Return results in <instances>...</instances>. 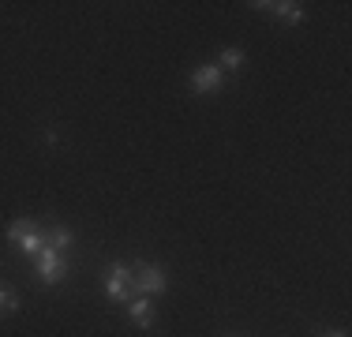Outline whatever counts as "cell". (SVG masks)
Segmentation results:
<instances>
[{
	"label": "cell",
	"mask_w": 352,
	"mask_h": 337,
	"mask_svg": "<svg viewBox=\"0 0 352 337\" xmlns=\"http://www.w3.org/2000/svg\"><path fill=\"white\" fill-rule=\"evenodd\" d=\"M4 236H8V243H15V248H19L23 255H30V259H38V251L49 248V243H45V232H41L38 225L30 221V217H19V221H12Z\"/></svg>",
	"instance_id": "obj_1"
},
{
	"label": "cell",
	"mask_w": 352,
	"mask_h": 337,
	"mask_svg": "<svg viewBox=\"0 0 352 337\" xmlns=\"http://www.w3.org/2000/svg\"><path fill=\"white\" fill-rule=\"evenodd\" d=\"M169 289V277L157 263H135L131 266V292H142V296H162Z\"/></svg>",
	"instance_id": "obj_2"
},
{
	"label": "cell",
	"mask_w": 352,
	"mask_h": 337,
	"mask_svg": "<svg viewBox=\"0 0 352 337\" xmlns=\"http://www.w3.org/2000/svg\"><path fill=\"white\" fill-rule=\"evenodd\" d=\"M105 296L116 303L131 296V266L128 263H113L105 270Z\"/></svg>",
	"instance_id": "obj_3"
},
{
	"label": "cell",
	"mask_w": 352,
	"mask_h": 337,
	"mask_svg": "<svg viewBox=\"0 0 352 337\" xmlns=\"http://www.w3.org/2000/svg\"><path fill=\"white\" fill-rule=\"evenodd\" d=\"M34 263H38L41 285H56L64 274H68V266H64V259H60V251H56V248H41Z\"/></svg>",
	"instance_id": "obj_4"
},
{
	"label": "cell",
	"mask_w": 352,
	"mask_h": 337,
	"mask_svg": "<svg viewBox=\"0 0 352 337\" xmlns=\"http://www.w3.org/2000/svg\"><path fill=\"white\" fill-rule=\"evenodd\" d=\"M225 83V72L217 64H199L195 72H191V90L195 94H217Z\"/></svg>",
	"instance_id": "obj_5"
},
{
	"label": "cell",
	"mask_w": 352,
	"mask_h": 337,
	"mask_svg": "<svg viewBox=\"0 0 352 337\" xmlns=\"http://www.w3.org/2000/svg\"><path fill=\"white\" fill-rule=\"evenodd\" d=\"M251 8H263V12L278 15V19H285V23H304L307 19L304 4H296V0H274V4H251Z\"/></svg>",
	"instance_id": "obj_6"
},
{
	"label": "cell",
	"mask_w": 352,
	"mask_h": 337,
	"mask_svg": "<svg viewBox=\"0 0 352 337\" xmlns=\"http://www.w3.org/2000/svg\"><path fill=\"white\" fill-rule=\"evenodd\" d=\"M128 315H131V323H135L139 330H150V326H154V303H150V296L131 300L128 303Z\"/></svg>",
	"instance_id": "obj_7"
},
{
	"label": "cell",
	"mask_w": 352,
	"mask_h": 337,
	"mask_svg": "<svg viewBox=\"0 0 352 337\" xmlns=\"http://www.w3.org/2000/svg\"><path fill=\"white\" fill-rule=\"evenodd\" d=\"M248 64V53L244 49H236V45H229L221 53V61H217V67H221V72H240V67Z\"/></svg>",
	"instance_id": "obj_8"
},
{
	"label": "cell",
	"mask_w": 352,
	"mask_h": 337,
	"mask_svg": "<svg viewBox=\"0 0 352 337\" xmlns=\"http://www.w3.org/2000/svg\"><path fill=\"white\" fill-rule=\"evenodd\" d=\"M45 243H49V248H56V251H64V248H72V243H75V232L64 229V225H56V229L45 232Z\"/></svg>",
	"instance_id": "obj_9"
},
{
	"label": "cell",
	"mask_w": 352,
	"mask_h": 337,
	"mask_svg": "<svg viewBox=\"0 0 352 337\" xmlns=\"http://www.w3.org/2000/svg\"><path fill=\"white\" fill-rule=\"evenodd\" d=\"M19 311V296L12 289H0V315H15Z\"/></svg>",
	"instance_id": "obj_10"
},
{
	"label": "cell",
	"mask_w": 352,
	"mask_h": 337,
	"mask_svg": "<svg viewBox=\"0 0 352 337\" xmlns=\"http://www.w3.org/2000/svg\"><path fill=\"white\" fill-rule=\"evenodd\" d=\"M322 337H349V334H345V330H326Z\"/></svg>",
	"instance_id": "obj_11"
}]
</instances>
